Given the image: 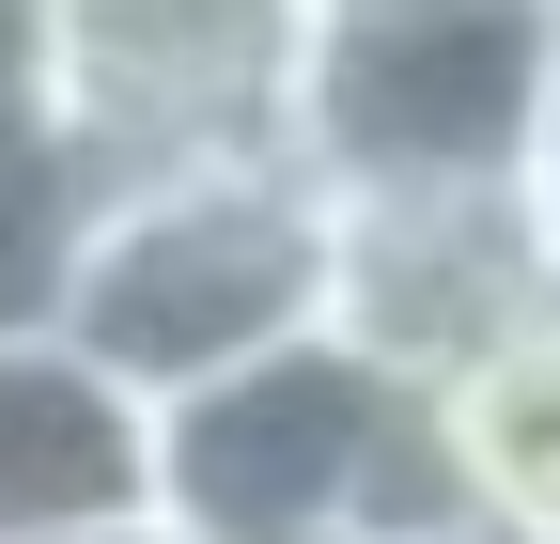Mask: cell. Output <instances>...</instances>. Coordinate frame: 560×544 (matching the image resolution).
Here are the masks:
<instances>
[{
    "instance_id": "4",
    "label": "cell",
    "mask_w": 560,
    "mask_h": 544,
    "mask_svg": "<svg viewBox=\"0 0 560 544\" xmlns=\"http://www.w3.org/2000/svg\"><path fill=\"white\" fill-rule=\"evenodd\" d=\"M312 0H62V141L94 202L187 172H296Z\"/></svg>"
},
{
    "instance_id": "8",
    "label": "cell",
    "mask_w": 560,
    "mask_h": 544,
    "mask_svg": "<svg viewBox=\"0 0 560 544\" xmlns=\"http://www.w3.org/2000/svg\"><path fill=\"white\" fill-rule=\"evenodd\" d=\"M79 249H94V172H79L62 125H16V141H0V358L62 327Z\"/></svg>"
},
{
    "instance_id": "5",
    "label": "cell",
    "mask_w": 560,
    "mask_h": 544,
    "mask_svg": "<svg viewBox=\"0 0 560 544\" xmlns=\"http://www.w3.org/2000/svg\"><path fill=\"white\" fill-rule=\"evenodd\" d=\"M560 311V264L529 187H436V202H327V343H359L389 389H467L514 327Z\"/></svg>"
},
{
    "instance_id": "7",
    "label": "cell",
    "mask_w": 560,
    "mask_h": 544,
    "mask_svg": "<svg viewBox=\"0 0 560 544\" xmlns=\"http://www.w3.org/2000/svg\"><path fill=\"white\" fill-rule=\"evenodd\" d=\"M436 436H452L467 498L499 513V529L560 544V311H545V327H514V343L482 358L467 389H436Z\"/></svg>"
},
{
    "instance_id": "2",
    "label": "cell",
    "mask_w": 560,
    "mask_h": 544,
    "mask_svg": "<svg viewBox=\"0 0 560 544\" xmlns=\"http://www.w3.org/2000/svg\"><path fill=\"white\" fill-rule=\"evenodd\" d=\"M156 513L187 544H436L482 498L420 389H389L359 343H296L156 421Z\"/></svg>"
},
{
    "instance_id": "6",
    "label": "cell",
    "mask_w": 560,
    "mask_h": 544,
    "mask_svg": "<svg viewBox=\"0 0 560 544\" xmlns=\"http://www.w3.org/2000/svg\"><path fill=\"white\" fill-rule=\"evenodd\" d=\"M125 513H156V404H125L62 343H16L0 358V544H62Z\"/></svg>"
},
{
    "instance_id": "3",
    "label": "cell",
    "mask_w": 560,
    "mask_h": 544,
    "mask_svg": "<svg viewBox=\"0 0 560 544\" xmlns=\"http://www.w3.org/2000/svg\"><path fill=\"white\" fill-rule=\"evenodd\" d=\"M560 109V0H312L296 172L327 202L529 187Z\"/></svg>"
},
{
    "instance_id": "11",
    "label": "cell",
    "mask_w": 560,
    "mask_h": 544,
    "mask_svg": "<svg viewBox=\"0 0 560 544\" xmlns=\"http://www.w3.org/2000/svg\"><path fill=\"white\" fill-rule=\"evenodd\" d=\"M62 544H187L172 513H125V529H62Z\"/></svg>"
},
{
    "instance_id": "12",
    "label": "cell",
    "mask_w": 560,
    "mask_h": 544,
    "mask_svg": "<svg viewBox=\"0 0 560 544\" xmlns=\"http://www.w3.org/2000/svg\"><path fill=\"white\" fill-rule=\"evenodd\" d=\"M436 544H529V529H499V513H467V529H436Z\"/></svg>"
},
{
    "instance_id": "10",
    "label": "cell",
    "mask_w": 560,
    "mask_h": 544,
    "mask_svg": "<svg viewBox=\"0 0 560 544\" xmlns=\"http://www.w3.org/2000/svg\"><path fill=\"white\" fill-rule=\"evenodd\" d=\"M529 218H545V264H560V109H545V156H529Z\"/></svg>"
},
{
    "instance_id": "1",
    "label": "cell",
    "mask_w": 560,
    "mask_h": 544,
    "mask_svg": "<svg viewBox=\"0 0 560 544\" xmlns=\"http://www.w3.org/2000/svg\"><path fill=\"white\" fill-rule=\"evenodd\" d=\"M62 358H94L125 404H202L265 358L327 343V187L312 172H187V187H109L94 249L62 281Z\"/></svg>"
},
{
    "instance_id": "9",
    "label": "cell",
    "mask_w": 560,
    "mask_h": 544,
    "mask_svg": "<svg viewBox=\"0 0 560 544\" xmlns=\"http://www.w3.org/2000/svg\"><path fill=\"white\" fill-rule=\"evenodd\" d=\"M62 125V0H0V141Z\"/></svg>"
}]
</instances>
